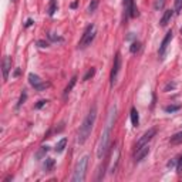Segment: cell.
<instances>
[{
    "instance_id": "1",
    "label": "cell",
    "mask_w": 182,
    "mask_h": 182,
    "mask_svg": "<svg viewBox=\"0 0 182 182\" xmlns=\"http://www.w3.org/2000/svg\"><path fill=\"white\" fill-rule=\"evenodd\" d=\"M115 111H117V107H111L108 114V121L105 124V128L102 131V134L100 136V141H98V145H97V158L101 159L104 158V155L107 152L109 146V141H111V131H112V125H114V121H115Z\"/></svg>"
},
{
    "instance_id": "2",
    "label": "cell",
    "mask_w": 182,
    "mask_h": 182,
    "mask_svg": "<svg viewBox=\"0 0 182 182\" xmlns=\"http://www.w3.org/2000/svg\"><path fill=\"white\" fill-rule=\"evenodd\" d=\"M95 119H97V107L92 105L88 112V115L84 118L82 124L80 125V129H78V136H77V142L78 144H84L87 141V138L90 136L91 131H92V127L95 124Z\"/></svg>"
},
{
    "instance_id": "3",
    "label": "cell",
    "mask_w": 182,
    "mask_h": 182,
    "mask_svg": "<svg viewBox=\"0 0 182 182\" xmlns=\"http://www.w3.org/2000/svg\"><path fill=\"white\" fill-rule=\"evenodd\" d=\"M88 166V155H84L81 159L77 162L75 168H74V173L71 181L73 182H82L85 179V171Z\"/></svg>"
},
{
    "instance_id": "4",
    "label": "cell",
    "mask_w": 182,
    "mask_h": 182,
    "mask_svg": "<svg viewBox=\"0 0 182 182\" xmlns=\"http://www.w3.org/2000/svg\"><path fill=\"white\" fill-rule=\"evenodd\" d=\"M94 37H95V26H94V24H90L88 27L85 28L84 34L81 36V40H80V43H78V48H85L87 45H90L91 41L94 40Z\"/></svg>"
},
{
    "instance_id": "5",
    "label": "cell",
    "mask_w": 182,
    "mask_h": 182,
    "mask_svg": "<svg viewBox=\"0 0 182 182\" xmlns=\"http://www.w3.org/2000/svg\"><path fill=\"white\" fill-rule=\"evenodd\" d=\"M155 134H156V129H155V128H149L145 134L138 139L135 148H136V149H139V148H142L144 145H146V144H148V142H149V141H151V139L155 136Z\"/></svg>"
},
{
    "instance_id": "6",
    "label": "cell",
    "mask_w": 182,
    "mask_h": 182,
    "mask_svg": "<svg viewBox=\"0 0 182 182\" xmlns=\"http://www.w3.org/2000/svg\"><path fill=\"white\" fill-rule=\"evenodd\" d=\"M119 68H121V55L117 53L115 58H114V64H112V70H111V75H109V80H111V85H114L117 81V75L119 73Z\"/></svg>"
},
{
    "instance_id": "7",
    "label": "cell",
    "mask_w": 182,
    "mask_h": 182,
    "mask_svg": "<svg viewBox=\"0 0 182 182\" xmlns=\"http://www.w3.org/2000/svg\"><path fill=\"white\" fill-rule=\"evenodd\" d=\"M172 31L169 30L166 34H165L164 40H162V43H161V45H159V50H158V55L161 57V58H164L165 53H166V48H168V45H169V43H171V40H172Z\"/></svg>"
},
{
    "instance_id": "8",
    "label": "cell",
    "mask_w": 182,
    "mask_h": 182,
    "mask_svg": "<svg viewBox=\"0 0 182 182\" xmlns=\"http://www.w3.org/2000/svg\"><path fill=\"white\" fill-rule=\"evenodd\" d=\"M1 67H3V78H4V81H7L9 73H10V70H11V57H10V55H6V57L3 58Z\"/></svg>"
},
{
    "instance_id": "9",
    "label": "cell",
    "mask_w": 182,
    "mask_h": 182,
    "mask_svg": "<svg viewBox=\"0 0 182 182\" xmlns=\"http://www.w3.org/2000/svg\"><path fill=\"white\" fill-rule=\"evenodd\" d=\"M149 154V146L148 144L144 145L142 148H139V149H136V154H135V161L136 162H139V161H142L144 158H145L146 155Z\"/></svg>"
},
{
    "instance_id": "10",
    "label": "cell",
    "mask_w": 182,
    "mask_h": 182,
    "mask_svg": "<svg viewBox=\"0 0 182 182\" xmlns=\"http://www.w3.org/2000/svg\"><path fill=\"white\" fill-rule=\"evenodd\" d=\"M173 13H175V11H173L172 9H168V10H165V11H164V14H162V17H161V21H159L162 27H165V26H166V24L171 21V18H172Z\"/></svg>"
},
{
    "instance_id": "11",
    "label": "cell",
    "mask_w": 182,
    "mask_h": 182,
    "mask_svg": "<svg viewBox=\"0 0 182 182\" xmlns=\"http://www.w3.org/2000/svg\"><path fill=\"white\" fill-rule=\"evenodd\" d=\"M28 82H30V84H31V85H33V87L36 88L37 85H38V84L41 82V78H40V77H38L37 74L30 73V74H28Z\"/></svg>"
},
{
    "instance_id": "12",
    "label": "cell",
    "mask_w": 182,
    "mask_h": 182,
    "mask_svg": "<svg viewBox=\"0 0 182 182\" xmlns=\"http://www.w3.org/2000/svg\"><path fill=\"white\" fill-rule=\"evenodd\" d=\"M67 145V138H61L58 142H57V145H55V152L57 154H61L64 151V148Z\"/></svg>"
},
{
    "instance_id": "13",
    "label": "cell",
    "mask_w": 182,
    "mask_h": 182,
    "mask_svg": "<svg viewBox=\"0 0 182 182\" xmlns=\"http://www.w3.org/2000/svg\"><path fill=\"white\" fill-rule=\"evenodd\" d=\"M131 122H132V125L134 127H136L138 125V122H139V117H138V111H136V108H131Z\"/></svg>"
},
{
    "instance_id": "14",
    "label": "cell",
    "mask_w": 182,
    "mask_h": 182,
    "mask_svg": "<svg viewBox=\"0 0 182 182\" xmlns=\"http://www.w3.org/2000/svg\"><path fill=\"white\" fill-rule=\"evenodd\" d=\"M169 142H171V144H173V145H176V144H181V142H182V131L176 132V134H173V135L171 136V139H169Z\"/></svg>"
},
{
    "instance_id": "15",
    "label": "cell",
    "mask_w": 182,
    "mask_h": 182,
    "mask_svg": "<svg viewBox=\"0 0 182 182\" xmlns=\"http://www.w3.org/2000/svg\"><path fill=\"white\" fill-rule=\"evenodd\" d=\"M75 82H77V77L74 75L73 78L70 80V84H68V85L65 87V90H64V97H67V95L70 94V91L73 90V87H74V85H75Z\"/></svg>"
},
{
    "instance_id": "16",
    "label": "cell",
    "mask_w": 182,
    "mask_h": 182,
    "mask_svg": "<svg viewBox=\"0 0 182 182\" xmlns=\"http://www.w3.org/2000/svg\"><path fill=\"white\" fill-rule=\"evenodd\" d=\"M54 164H55V161L53 159V158H47L45 159V162H44V169L45 171H53V168H54Z\"/></svg>"
},
{
    "instance_id": "17",
    "label": "cell",
    "mask_w": 182,
    "mask_h": 182,
    "mask_svg": "<svg viewBox=\"0 0 182 182\" xmlns=\"http://www.w3.org/2000/svg\"><path fill=\"white\" fill-rule=\"evenodd\" d=\"M51 87V82H48V81H41L38 85L36 87V90L37 91H45L47 88H50Z\"/></svg>"
},
{
    "instance_id": "18",
    "label": "cell",
    "mask_w": 182,
    "mask_h": 182,
    "mask_svg": "<svg viewBox=\"0 0 182 182\" xmlns=\"http://www.w3.org/2000/svg\"><path fill=\"white\" fill-rule=\"evenodd\" d=\"M98 3H100V0H91V3H90V6H88V9H87V11L88 13H94L95 10H97V7H98Z\"/></svg>"
},
{
    "instance_id": "19",
    "label": "cell",
    "mask_w": 182,
    "mask_h": 182,
    "mask_svg": "<svg viewBox=\"0 0 182 182\" xmlns=\"http://www.w3.org/2000/svg\"><path fill=\"white\" fill-rule=\"evenodd\" d=\"M178 109H181V105H179V104H176V105H166V107H164V111L165 112H168V114L175 112V111H178Z\"/></svg>"
},
{
    "instance_id": "20",
    "label": "cell",
    "mask_w": 182,
    "mask_h": 182,
    "mask_svg": "<svg viewBox=\"0 0 182 182\" xmlns=\"http://www.w3.org/2000/svg\"><path fill=\"white\" fill-rule=\"evenodd\" d=\"M139 48H141V43H139V41H134V43L131 44V47H129V51H131L132 54H135V53L139 51Z\"/></svg>"
},
{
    "instance_id": "21",
    "label": "cell",
    "mask_w": 182,
    "mask_h": 182,
    "mask_svg": "<svg viewBox=\"0 0 182 182\" xmlns=\"http://www.w3.org/2000/svg\"><path fill=\"white\" fill-rule=\"evenodd\" d=\"M94 74H95V68L94 67H91L90 70L85 73V75L82 77V81H87V80H90V78H92L94 77Z\"/></svg>"
},
{
    "instance_id": "22",
    "label": "cell",
    "mask_w": 182,
    "mask_h": 182,
    "mask_svg": "<svg viewBox=\"0 0 182 182\" xmlns=\"http://www.w3.org/2000/svg\"><path fill=\"white\" fill-rule=\"evenodd\" d=\"M55 11H57V3H55V0H51L50 1V7H48V14L53 16Z\"/></svg>"
},
{
    "instance_id": "23",
    "label": "cell",
    "mask_w": 182,
    "mask_h": 182,
    "mask_svg": "<svg viewBox=\"0 0 182 182\" xmlns=\"http://www.w3.org/2000/svg\"><path fill=\"white\" fill-rule=\"evenodd\" d=\"M173 11L176 14H179L182 11V0H175V9H173Z\"/></svg>"
},
{
    "instance_id": "24",
    "label": "cell",
    "mask_w": 182,
    "mask_h": 182,
    "mask_svg": "<svg viewBox=\"0 0 182 182\" xmlns=\"http://www.w3.org/2000/svg\"><path fill=\"white\" fill-rule=\"evenodd\" d=\"M164 4H165V0H155V4H154L155 10H162L164 9Z\"/></svg>"
},
{
    "instance_id": "25",
    "label": "cell",
    "mask_w": 182,
    "mask_h": 182,
    "mask_svg": "<svg viewBox=\"0 0 182 182\" xmlns=\"http://www.w3.org/2000/svg\"><path fill=\"white\" fill-rule=\"evenodd\" d=\"M48 38H50L51 41H58V43H61V41H63V37L55 36L54 33H48Z\"/></svg>"
},
{
    "instance_id": "26",
    "label": "cell",
    "mask_w": 182,
    "mask_h": 182,
    "mask_svg": "<svg viewBox=\"0 0 182 182\" xmlns=\"http://www.w3.org/2000/svg\"><path fill=\"white\" fill-rule=\"evenodd\" d=\"M26 98H27V92H26V91H23V92H21V95H20V100H18V102H17V108L21 105V104H24Z\"/></svg>"
},
{
    "instance_id": "27",
    "label": "cell",
    "mask_w": 182,
    "mask_h": 182,
    "mask_svg": "<svg viewBox=\"0 0 182 182\" xmlns=\"http://www.w3.org/2000/svg\"><path fill=\"white\" fill-rule=\"evenodd\" d=\"M176 172L178 173L182 172V155L179 156V159L176 161Z\"/></svg>"
},
{
    "instance_id": "28",
    "label": "cell",
    "mask_w": 182,
    "mask_h": 182,
    "mask_svg": "<svg viewBox=\"0 0 182 182\" xmlns=\"http://www.w3.org/2000/svg\"><path fill=\"white\" fill-rule=\"evenodd\" d=\"M37 45L41 47V48H45V47H48V43L44 41V40H38V41H37Z\"/></svg>"
},
{
    "instance_id": "29",
    "label": "cell",
    "mask_w": 182,
    "mask_h": 182,
    "mask_svg": "<svg viewBox=\"0 0 182 182\" xmlns=\"http://www.w3.org/2000/svg\"><path fill=\"white\" fill-rule=\"evenodd\" d=\"M45 104H47V101H45V100L38 101V102H37V104H36V108H37V109H38V108H41V107H44Z\"/></svg>"
},
{
    "instance_id": "30",
    "label": "cell",
    "mask_w": 182,
    "mask_h": 182,
    "mask_svg": "<svg viewBox=\"0 0 182 182\" xmlns=\"http://www.w3.org/2000/svg\"><path fill=\"white\" fill-rule=\"evenodd\" d=\"M169 88H171V90L175 88V82H169V84H166V87L164 88V91H169Z\"/></svg>"
},
{
    "instance_id": "31",
    "label": "cell",
    "mask_w": 182,
    "mask_h": 182,
    "mask_svg": "<svg viewBox=\"0 0 182 182\" xmlns=\"http://www.w3.org/2000/svg\"><path fill=\"white\" fill-rule=\"evenodd\" d=\"M176 161H178V159H173V161H169V162H168V164H166V165H168V166L171 168V166H173V165L176 164Z\"/></svg>"
},
{
    "instance_id": "32",
    "label": "cell",
    "mask_w": 182,
    "mask_h": 182,
    "mask_svg": "<svg viewBox=\"0 0 182 182\" xmlns=\"http://www.w3.org/2000/svg\"><path fill=\"white\" fill-rule=\"evenodd\" d=\"M31 24H33V20H31V18H28L27 21H26V27H30Z\"/></svg>"
},
{
    "instance_id": "33",
    "label": "cell",
    "mask_w": 182,
    "mask_h": 182,
    "mask_svg": "<svg viewBox=\"0 0 182 182\" xmlns=\"http://www.w3.org/2000/svg\"><path fill=\"white\" fill-rule=\"evenodd\" d=\"M18 74H20V70H18V68H17V70H16V71H14V77H17Z\"/></svg>"
},
{
    "instance_id": "34",
    "label": "cell",
    "mask_w": 182,
    "mask_h": 182,
    "mask_svg": "<svg viewBox=\"0 0 182 182\" xmlns=\"http://www.w3.org/2000/svg\"><path fill=\"white\" fill-rule=\"evenodd\" d=\"M181 34H182V28H181Z\"/></svg>"
},
{
    "instance_id": "35",
    "label": "cell",
    "mask_w": 182,
    "mask_h": 182,
    "mask_svg": "<svg viewBox=\"0 0 182 182\" xmlns=\"http://www.w3.org/2000/svg\"><path fill=\"white\" fill-rule=\"evenodd\" d=\"M13 1H16V0H13Z\"/></svg>"
}]
</instances>
